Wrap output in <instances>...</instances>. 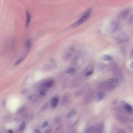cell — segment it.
Segmentation results:
<instances>
[{"instance_id": "1", "label": "cell", "mask_w": 133, "mask_h": 133, "mask_svg": "<svg viewBox=\"0 0 133 133\" xmlns=\"http://www.w3.org/2000/svg\"><path fill=\"white\" fill-rule=\"evenodd\" d=\"M92 13V10L91 9H88L86 12L84 13L82 16L78 19V20L72 24L71 27L72 28H75L78 27V26H81V24L85 23L91 17Z\"/></svg>"}, {"instance_id": "2", "label": "cell", "mask_w": 133, "mask_h": 133, "mask_svg": "<svg viewBox=\"0 0 133 133\" xmlns=\"http://www.w3.org/2000/svg\"><path fill=\"white\" fill-rule=\"evenodd\" d=\"M76 51V47L74 45H72L69 47L66 51L64 52L62 56L63 60L65 61H67L69 60L73 56Z\"/></svg>"}, {"instance_id": "3", "label": "cell", "mask_w": 133, "mask_h": 133, "mask_svg": "<svg viewBox=\"0 0 133 133\" xmlns=\"http://www.w3.org/2000/svg\"><path fill=\"white\" fill-rule=\"evenodd\" d=\"M115 40L119 44H125L130 41V37L125 32H121L116 37Z\"/></svg>"}, {"instance_id": "4", "label": "cell", "mask_w": 133, "mask_h": 133, "mask_svg": "<svg viewBox=\"0 0 133 133\" xmlns=\"http://www.w3.org/2000/svg\"><path fill=\"white\" fill-rule=\"evenodd\" d=\"M120 23L119 20H113L111 23L110 26L111 32L112 33H114L117 31L120 27Z\"/></svg>"}, {"instance_id": "5", "label": "cell", "mask_w": 133, "mask_h": 133, "mask_svg": "<svg viewBox=\"0 0 133 133\" xmlns=\"http://www.w3.org/2000/svg\"><path fill=\"white\" fill-rule=\"evenodd\" d=\"M114 116L118 122L122 123V124H124V123H126L127 122V117L119 113H115Z\"/></svg>"}, {"instance_id": "6", "label": "cell", "mask_w": 133, "mask_h": 133, "mask_svg": "<svg viewBox=\"0 0 133 133\" xmlns=\"http://www.w3.org/2000/svg\"><path fill=\"white\" fill-rule=\"evenodd\" d=\"M130 14V9H125L124 10L122 11L118 15V18L120 20H124L128 16H129Z\"/></svg>"}, {"instance_id": "7", "label": "cell", "mask_w": 133, "mask_h": 133, "mask_svg": "<svg viewBox=\"0 0 133 133\" xmlns=\"http://www.w3.org/2000/svg\"><path fill=\"white\" fill-rule=\"evenodd\" d=\"M108 84H109L110 85L114 86L115 87H117V86L120 84V81L116 77H113V78H110L108 79L107 81H106Z\"/></svg>"}, {"instance_id": "8", "label": "cell", "mask_w": 133, "mask_h": 133, "mask_svg": "<svg viewBox=\"0 0 133 133\" xmlns=\"http://www.w3.org/2000/svg\"><path fill=\"white\" fill-rule=\"evenodd\" d=\"M93 96V92L92 91L90 90L88 91L84 97V102L85 104H88L92 100Z\"/></svg>"}, {"instance_id": "9", "label": "cell", "mask_w": 133, "mask_h": 133, "mask_svg": "<svg viewBox=\"0 0 133 133\" xmlns=\"http://www.w3.org/2000/svg\"><path fill=\"white\" fill-rule=\"evenodd\" d=\"M54 81L53 79H49L45 81L42 84V87L43 88H50L54 84Z\"/></svg>"}, {"instance_id": "10", "label": "cell", "mask_w": 133, "mask_h": 133, "mask_svg": "<svg viewBox=\"0 0 133 133\" xmlns=\"http://www.w3.org/2000/svg\"><path fill=\"white\" fill-rule=\"evenodd\" d=\"M104 131V125L103 123H99L95 127L94 133H103Z\"/></svg>"}, {"instance_id": "11", "label": "cell", "mask_w": 133, "mask_h": 133, "mask_svg": "<svg viewBox=\"0 0 133 133\" xmlns=\"http://www.w3.org/2000/svg\"><path fill=\"white\" fill-rule=\"evenodd\" d=\"M59 98L57 96L56 97H54L51 101V106L53 108H56L59 103Z\"/></svg>"}, {"instance_id": "12", "label": "cell", "mask_w": 133, "mask_h": 133, "mask_svg": "<svg viewBox=\"0 0 133 133\" xmlns=\"http://www.w3.org/2000/svg\"><path fill=\"white\" fill-rule=\"evenodd\" d=\"M26 28H27L29 24L30 23L31 18H32V16L30 13L28 11H26Z\"/></svg>"}, {"instance_id": "13", "label": "cell", "mask_w": 133, "mask_h": 133, "mask_svg": "<svg viewBox=\"0 0 133 133\" xmlns=\"http://www.w3.org/2000/svg\"><path fill=\"white\" fill-rule=\"evenodd\" d=\"M124 108L127 112L130 113H133V107L129 103H124Z\"/></svg>"}, {"instance_id": "14", "label": "cell", "mask_w": 133, "mask_h": 133, "mask_svg": "<svg viewBox=\"0 0 133 133\" xmlns=\"http://www.w3.org/2000/svg\"><path fill=\"white\" fill-rule=\"evenodd\" d=\"M32 41L31 40V39L29 38L26 40L25 42V48L27 51H29L30 50L32 47Z\"/></svg>"}, {"instance_id": "15", "label": "cell", "mask_w": 133, "mask_h": 133, "mask_svg": "<svg viewBox=\"0 0 133 133\" xmlns=\"http://www.w3.org/2000/svg\"><path fill=\"white\" fill-rule=\"evenodd\" d=\"M76 71V69L75 68L71 67H69L67 68L65 70V72L66 74H68V75H71V74H73L75 73Z\"/></svg>"}, {"instance_id": "16", "label": "cell", "mask_w": 133, "mask_h": 133, "mask_svg": "<svg viewBox=\"0 0 133 133\" xmlns=\"http://www.w3.org/2000/svg\"><path fill=\"white\" fill-rule=\"evenodd\" d=\"M105 95V93L103 92H99L96 95L95 99L97 101H100V100H102L103 98H104Z\"/></svg>"}, {"instance_id": "17", "label": "cell", "mask_w": 133, "mask_h": 133, "mask_svg": "<svg viewBox=\"0 0 133 133\" xmlns=\"http://www.w3.org/2000/svg\"><path fill=\"white\" fill-rule=\"evenodd\" d=\"M56 63L55 62V61H54V60H52L51 61H49L48 62L47 65H46V69H50V67H51V69H53V68H55L56 67Z\"/></svg>"}, {"instance_id": "18", "label": "cell", "mask_w": 133, "mask_h": 133, "mask_svg": "<svg viewBox=\"0 0 133 133\" xmlns=\"http://www.w3.org/2000/svg\"><path fill=\"white\" fill-rule=\"evenodd\" d=\"M101 59L106 61H111L113 60V58L110 55H104L102 56Z\"/></svg>"}, {"instance_id": "19", "label": "cell", "mask_w": 133, "mask_h": 133, "mask_svg": "<svg viewBox=\"0 0 133 133\" xmlns=\"http://www.w3.org/2000/svg\"><path fill=\"white\" fill-rule=\"evenodd\" d=\"M26 57V55H24L23 56H22V57H21L19 59H18L16 62L14 63V66H18L19 65H20V64L22 62V61H23V60L25 59Z\"/></svg>"}, {"instance_id": "20", "label": "cell", "mask_w": 133, "mask_h": 133, "mask_svg": "<svg viewBox=\"0 0 133 133\" xmlns=\"http://www.w3.org/2000/svg\"><path fill=\"white\" fill-rule=\"evenodd\" d=\"M76 111L75 110H72V111L69 112L66 115L67 119H70V118H71L73 116H74V115L76 114Z\"/></svg>"}, {"instance_id": "21", "label": "cell", "mask_w": 133, "mask_h": 133, "mask_svg": "<svg viewBox=\"0 0 133 133\" xmlns=\"http://www.w3.org/2000/svg\"><path fill=\"white\" fill-rule=\"evenodd\" d=\"M94 129L95 127H94L93 126H90L89 127H88L85 130V133H93L94 132Z\"/></svg>"}, {"instance_id": "22", "label": "cell", "mask_w": 133, "mask_h": 133, "mask_svg": "<svg viewBox=\"0 0 133 133\" xmlns=\"http://www.w3.org/2000/svg\"><path fill=\"white\" fill-rule=\"evenodd\" d=\"M25 107L24 106H22L21 107H20L19 108H18V110L16 111V113L17 114H21L22 113L24 110H25Z\"/></svg>"}, {"instance_id": "23", "label": "cell", "mask_w": 133, "mask_h": 133, "mask_svg": "<svg viewBox=\"0 0 133 133\" xmlns=\"http://www.w3.org/2000/svg\"><path fill=\"white\" fill-rule=\"evenodd\" d=\"M37 95H30L28 97V99L29 101H34L36 100L37 99Z\"/></svg>"}, {"instance_id": "24", "label": "cell", "mask_w": 133, "mask_h": 133, "mask_svg": "<svg viewBox=\"0 0 133 133\" xmlns=\"http://www.w3.org/2000/svg\"><path fill=\"white\" fill-rule=\"evenodd\" d=\"M26 123H24V122L22 123L20 125V126H19V131H24L26 128Z\"/></svg>"}, {"instance_id": "25", "label": "cell", "mask_w": 133, "mask_h": 133, "mask_svg": "<svg viewBox=\"0 0 133 133\" xmlns=\"http://www.w3.org/2000/svg\"><path fill=\"white\" fill-rule=\"evenodd\" d=\"M62 103L63 104H65V103L67 102V101H68V97L66 95L64 96L62 98Z\"/></svg>"}, {"instance_id": "26", "label": "cell", "mask_w": 133, "mask_h": 133, "mask_svg": "<svg viewBox=\"0 0 133 133\" xmlns=\"http://www.w3.org/2000/svg\"><path fill=\"white\" fill-rule=\"evenodd\" d=\"M48 124V122L47 121H45L44 122L43 124H42V126H41V128L42 129H44V128H45Z\"/></svg>"}, {"instance_id": "27", "label": "cell", "mask_w": 133, "mask_h": 133, "mask_svg": "<svg viewBox=\"0 0 133 133\" xmlns=\"http://www.w3.org/2000/svg\"><path fill=\"white\" fill-rule=\"evenodd\" d=\"M93 73V70H88L87 71H86V72L85 73V75L86 76H91L92 74Z\"/></svg>"}, {"instance_id": "28", "label": "cell", "mask_w": 133, "mask_h": 133, "mask_svg": "<svg viewBox=\"0 0 133 133\" xmlns=\"http://www.w3.org/2000/svg\"><path fill=\"white\" fill-rule=\"evenodd\" d=\"M129 23L130 24H132L133 22V14L131 15L130 16L129 19Z\"/></svg>"}, {"instance_id": "29", "label": "cell", "mask_w": 133, "mask_h": 133, "mask_svg": "<svg viewBox=\"0 0 133 133\" xmlns=\"http://www.w3.org/2000/svg\"><path fill=\"white\" fill-rule=\"evenodd\" d=\"M83 91H78V92H77L76 94V96H81L83 94Z\"/></svg>"}, {"instance_id": "30", "label": "cell", "mask_w": 133, "mask_h": 133, "mask_svg": "<svg viewBox=\"0 0 133 133\" xmlns=\"http://www.w3.org/2000/svg\"><path fill=\"white\" fill-rule=\"evenodd\" d=\"M46 91L45 90H42L41 92H40V95H42V96H44L45 94H46Z\"/></svg>"}, {"instance_id": "31", "label": "cell", "mask_w": 133, "mask_h": 133, "mask_svg": "<svg viewBox=\"0 0 133 133\" xmlns=\"http://www.w3.org/2000/svg\"><path fill=\"white\" fill-rule=\"evenodd\" d=\"M117 133H126V132H125V131L124 129H119V130L117 131Z\"/></svg>"}, {"instance_id": "32", "label": "cell", "mask_w": 133, "mask_h": 133, "mask_svg": "<svg viewBox=\"0 0 133 133\" xmlns=\"http://www.w3.org/2000/svg\"><path fill=\"white\" fill-rule=\"evenodd\" d=\"M60 121V119L59 117H56V119L54 120V122H55V123H58V122H59Z\"/></svg>"}, {"instance_id": "33", "label": "cell", "mask_w": 133, "mask_h": 133, "mask_svg": "<svg viewBox=\"0 0 133 133\" xmlns=\"http://www.w3.org/2000/svg\"><path fill=\"white\" fill-rule=\"evenodd\" d=\"M34 133H41V131L38 129H36L34 130Z\"/></svg>"}, {"instance_id": "34", "label": "cell", "mask_w": 133, "mask_h": 133, "mask_svg": "<svg viewBox=\"0 0 133 133\" xmlns=\"http://www.w3.org/2000/svg\"><path fill=\"white\" fill-rule=\"evenodd\" d=\"M130 56L131 57H133V48L132 50V51H131V54H130Z\"/></svg>"}, {"instance_id": "35", "label": "cell", "mask_w": 133, "mask_h": 133, "mask_svg": "<svg viewBox=\"0 0 133 133\" xmlns=\"http://www.w3.org/2000/svg\"><path fill=\"white\" fill-rule=\"evenodd\" d=\"M51 130H47L46 131H45L44 133H51Z\"/></svg>"}, {"instance_id": "36", "label": "cell", "mask_w": 133, "mask_h": 133, "mask_svg": "<svg viewBox=\"0 0 133 133\" xmlns=\"http://www.w3.org/2000/svg\"><path fill=\"white\" fill-rule=\"evenodd\" d=\"M130 68L131 69H133V61L132 62V63H131V65H130Z\"/></svg>"}, {"instance_id": "37", "label": "cell", "mask_w": 133, "mask_h": 133, "mask_svg": "<svg viewBox=\"0 0 133 133\" xmlns=\"http://www.w3.org/2000/svg\"><path fill=\"white\" fill-rule=\"evenodd\" d=\"M8 132H9V133H13V132L12 130H9Z\"/></svg>"}, {"instance_id": "38", "label": "cell", "mask_w": 133, "mask_h": 133, "mask_svg": "<svg viewBox=\"0 0 133 133\" xmlns=\"http://www.w3.org/2000/svg\"><path fill=\"white\" fill-rule=\"evenodd\" d=\"M0 133H2V132H0Z\"/></svg>"}]
</instances>
